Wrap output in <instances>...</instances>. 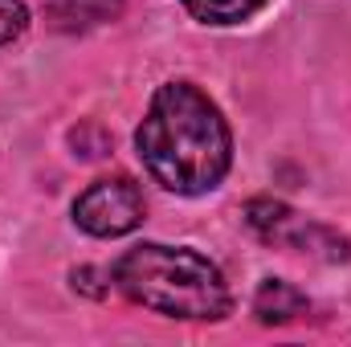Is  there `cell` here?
Masks as SVG:
<instances>
[{
	"label": "cell",
	"mask_w": 351,
	"mask_h": 347,
	"mask_svg": "<svg viewBox=\"0 0 351 347\" xmlns=\"http://www.w3.org/2000/svg\"><path fill=\"white\" fill-rule=\"evenodd\" d=\"M143 217H147V200L131 176L94 180L74 200V225L90 237H127L143 225Z\"/></svg>",
	"instance_id": "cell-4"
},
{
	"label": "cell",
	"mask_w": 351,
	"mask_h": 347,
	"mask_svg": "<svg viewBox=\"0 0 351 347\" xmlns=\"http://www.w3.org/2000/svg\"><path fill=\"white\" fill-rule=\"evenodd\" d=\"M29 29V8L25 0H0V45L16 41Z\"/></svg>",
	"instance_id": "cell-8"
},
{
	"label": "cell",
	"mask_w": 351,
	"mask_h": 347,
	"mask_svg": "<svg viewBox=\"0 0 351 347\" xmlns=\"http://www.w3.org/2000/svg\"><path fill=\"white\" fill-rule=\"evenodd\" d=\"M306 311H311V298L294 282H286V278H265L258 286V294H254V319L265 323V327L290 323V319H298Z\"/></svg>",
	"instance_id": "cell-5"
},
{
	"label": "cell",
	"mask_w": 351,
	"mask_h": 347,
	"mask_svg": "<svg viewBox=\"0 0 351 347\" xmlns=\"http://www.w3.org/2000/svg\"><path fill=\"white\" fill-rule=\"evenodd\" d=\"M180 4H184V12H188L192 21L217 25V29L241 25V21H250L254 12L265 8V0H180Z\"/></svg>",
	"instance_id": "cell-7"
},
{
	"label": "cell",
	"mask_w": 351,
	"mask_h": 347,
	"mask_svg": "<svg viewBox=\"0 0 351 347\" xmlns=\"http://www.w3.org/2000/svg\"><path fill=\"white\" fill-rule=\"evenodd\" d=\"M110 282L143 311L168 319L217 323L233 311V294L221 265L188 246H160V241L131 246L110 265Z\"/></svg>",
	"instance_id": "cell-2"
},
{
	"label": "cell",
	"mask_w": 351,
	"mask_h": 347,
	"mask_svg": "<svg viewBox=\"0 0 351 347\" xmlns=\"http://www.w3.org/2000/svg\"><path fill=\"white\" fill-rule=\"evenodd\" d=\"M147 176L176 196L213 192L233 164V131L196 82H164L135 131Z\"/></svg>",
	"instance_id": "cell-1"
},
{
	"label": "cell",
	"mask_w": 351,
	"mask_h": 347,
	"mask_svg": "<svg viewBox=\"0 0 351 347\" xmlns=\"http://www.w3.org/2000/svg\"><path fill=\"white\" fill-rule=\"evenodd\" d=\"M123 12V0H45V16L58 29H90Z\"/></svg>",
	"instance_id": "cell-6"
},
{
	"label": "cell",
	"mask_w": 351,
	"mask_h": 347,
	"mask_svg": "<svg viewBox=\"0 0 351 347\" xmlns=\"http://www.w3.org/2000/svg\"><path fill=\"white\" fill-rule=\"evenodd\" d=\"M245 225L265 246H286V250H298V254H311V258H323V261L351 258V246L343 233H335V229H327L319 221H306L302 213H294L290 204H282L274 196H254L245 204Z\"/></svg>",
	"instance_id": "cell-3"
}]
</instances>
